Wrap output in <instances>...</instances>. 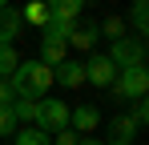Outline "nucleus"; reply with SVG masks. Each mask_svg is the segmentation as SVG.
I'll list each match as a JSON object with an SVG mask.
<instances>
[{"label": "nucleus", "mask_w": 149, "mask_h": 145, "mask_svg": "<svg viewBox=\"0 0 149 145\" xmlns=\"http://www.w3.org/2000/svg\"><path fill=\"white\" fill-rule=\"evenodd\" d=\"M8 85H12L16 101H45L56 81H52L49 65H40V61H20V69L8 77Z\"/></svg>", "instance_id": "nucleus-1"}, {"label": "nucleus", "mask_w": 149, "mask_h": 145, "mask_svg": "<svg viewBox=\"0 0 149 145\" xmlns=\"http://www.w3.org/2000/svg\"><path fill=\"white\" fill-rule=\"evenodd\" d=\"M129 117L137 121V129H141V125H145V129H149V97H141V101H137V105L129 109Z\"/></svg>", "instance_id": "nucleus-19"}, {"label": "nucleus", "mask_w": 149, "mask_h": 145, "mask_svg": "<svg viewBox=\"0 0 149 145\" xmlns=\"http://www.w3.org/2000/svg\"><path fill=\"white\" fill-rule=\"evenodd\" d=\"M145 52L149 48L137 40V36H121V40H113V48L105 52L109 61H113V69H137V65H145Z\"/></svg>", "instance_id": "nucleus-4"}, {"label": "nucleus", "mask_w": 149, "mask_h": 145, "mask_svg": "<svg viewBox=\"0 0 149 145\" xmlns=\"http://www.w3.org/2000/svg\"><path fill=\"white\" fill-rule=\"evenodd\" d=\"M16 69H20V52H16L12 45H0V77L8 81Z\"/></svg>", "instance_id": "nucleus-13"}, {"label": "nucleus", "mask_w": 149, "mask_h": 145, "mask_svg": "<svg viewBox=\"0 0 149 145\" xmlns=\"http://www.w3.org/2000/svg\"><path fill=\"white\" fill-rule=\"evenodd\" d=\"M141 45H149V32H145V40H141Z\"/></svg>", "instance_id": "nucleus-23"}, {"label": "nucleus", "mask_w": 149, "mask_h": 145, "mask_svg": "<svg viewBox=\"0 0 149 145\" xmlns=\"http://www.w3.org/2000/svg\"><path fill=\"white\" fill-rule=\"evenodd\" d=\"M109 97L121 105V101H141V97H149V65H137V69H125L117 72V81H113V89H109Z\"/></svg>", "instance_id": "nucleus-2"}, {"label": "nucleus", "mask_w": 149, "mask_h": 145, "mask_svg": "<svg viewBox=\"0 0 149 145\" xmlns=\"http://www.w3.org/2000/svg\"><path fill=\"white\" fill-rule=\"evenodd\" d=\"M20 28H24V24H20V8H12V4L0 0V45H12Z\"/></svg>", "instance_id": "nucleus-11"}, {"label": "nucleus", "mask_w": 149, "mask_h": 145, "mask_svg": "<svg viewBox=\"0 0 149 145\" xmlns=\"http://www.w3.org/2000/svg\"><path fill=\"white\" fill-rule=\"evenodd\" d=\"M97 28H101V36H109V40H121V36H125V20H121V16H105Z\"/></svg>", "instance_id": "nucleus-17"}, {"label": "nucleus", "mask_w": 149, "mask_h": 145, "mask_svg": "<svg viewBox=\"0 0 149 145\" xmlns=\"http://www.w3.org/2000/svg\"><path fill=\"white\" fill-rule=\"evenodd\" d=\"M101 40V28L97 24H73V32H69V52H93Z\"/></svg>", "instance_id": "nucleus-8"}, {"label": "nucleus", "mask_w": 149, "mask_h": 145, "mask_svg": "<svg viewBox=\"0 0 149 145\" xmlns=\"http://www.w3.org/2000/svg\"><path fill=\"white\" fill-rule=\"evenodd\" d=\"M133 137H137V121L129 117V113L109 117V125H105V145H133Z\"/></svg>", "instance_id": "nucleus-6"}, {"label": "nucleus", "mask_w": 149, "mask_h": 145, "mask_svg": "<svg viewBox=\"0 0 149 145\" xmlns=\"http://www.w3.org/2000/svg\"><path fill=\"white\" fill-rule=\"evenodd\" d=\"M36 105H40V101H12V117H16V125H20V129L36 121Z\"/></svg>", "instance_id": "nucleus-14"}, {"label": "nucleus", "mask_w": 149, "mask_h": 145, "mask_svg": "<svg viewBox=\"0 0 149 145\" xmlns=\"http://www.w3.org/2000/svg\"><path fill=\"white\" fill-rule=\"evenodd\" d=\"M52 145H81V137H77L73 129H65V133H56V137H52Z\"/></svg>", "instance_id": "nucleus-20"}, {"label": "nucleus", "mask_w": 149, "mask_h": 145, "mask_svg": "<svg viewBox=\"0 0 149 145\" xmlns=\"http://www.w3.org/2000/svg\"><path fill=\"white\" fill-rule=\"evenodd\" d=\"M81 145H105V141H97V137H81Z\"/></svg>", "instance_id": "nucleus-22"}, {"label": "nucleus", "mask_w": 149, "mask_h": 145, "mask_svg": "<svg viewBox=\"0 0 149 145\" xmlns=\"http://www.w3.org/2000/svg\"><path fill=\"white\" fill-rule=\"evenodd\" d=\"M32 129H40V133H49V137L65 133V129H69V105H65L61 97H45V101L36 105V121H32Z\"/></svg>", "instance_id": "nucleus-3"}, {"label": "nucleus", "mask_w": 149, "mask_h": 145, "mask_svg": "<svg viewBox=\"0 0 149 145\" xmlns=\"http://www.w3.org/2000/svg\"><path fill=\"white\" fill-rule=\"evenodd\" d=\"M20 24H32V28H45L49 24V0H32L20 8Z\"/></svg>", "instance_id": "nucleus-12"}, {"label": "nucleus", "mask_w": 149, "mask_h": 145, "mask_svg": "<svg viewBox=\"0 0 149 145\" xmlns=\"http://www.w3.org/2000/svg\"><path fill=\"white\" fill-rule=\"evenodd\" d=\"M85 81L97 85V89H113V81H117L113 61H109L105 52H89V56H85Z\"/></svg>", "instance_id": "nucleus-5"}, {"label": "nucleus", "mask_w": 149, "mask_h": 145, "mask_svg": "<svg viewBox=\"0 0 149 145\" xmlns=\"http://www.w3.org/2000/svg\"><path fill=\"white\" fill-rule=\"evenodd\" d=\"M81 12H85V4H81V0H49V20H52V24L73 28Z\"/></svg>", "instance_id": "nucleus-10"}, {"label": "nucleus", "mask_w": 149, "mask_h": 145, "mask_svg": "<svg viewBox=\"0 0 149 145\" xmlns=\"http://www.w3.org/2000/svg\"><path fill=\"white\" fill-rule=\"evenodd\" d=\"M12 101H16V93H12V85H8V81L0 77V105H12Z\"/></svg>", "instance_id": "nucleus-21"}, {"label": "nucleus", "mask_w": 149, "mask_h": 145, "mask_svg": "<svg viewBox=\"0 0 149 145\" xmlns=\"http://www.w3.org/2000/svg\"><path fill=\"white\" fill-rule=\"evenodd\" d=\"M12 141H16V145H52V137L40 133V129H32V125H24V129H16Z\"/></svg>", "instance_id": "nucleus-16"}, {"label": "nucleus", "mask_w": 149, "mask_h": 145, "mask_svg": "<svg viewBox=\"0 0 149 145\" xmlns=\"http://www.w3.org/2000/svg\"><path fill=\"white\" fill-rule=\"evenodd\" d=\"M129 24H133V28H137L141 36L149 32V0H137V4L129 8Z\"/></svg>", "instance_id": "nucleus-15"}, {"label": "nucleus", "mask_w": 149, "mask_h": 145, "mask_svg": "<svg viewBox=\"0 0 149 145\" xmlns=\"http://www.w3.org/2000/svg\"><path fill=\"white\" fill-rule=\"evenodd\" d=\"M52 81H56L61 89H81V85H85V61H73V56H69L65 65L52 69Z\"/></svg>", "instance_id": "nucleus-9"}, {"label": "nucleus", "mask_w": 149, "mask_h": 145, "mask_svg": "<svg viewBox=\"0 0 149 145\" xmlns=\"http://www.w3.org/2000/svg\"><path fill=\"white\" fill-rule=\"evenodd\" d=\"M16 117H12V105H0V137H16Z\"/></svg>", "instance_id": "nucleus-18"}, {"label": "nucleus", "mask_w": 149, "mask_h": 145, "mask_svg": "<svg viewBox=\"0 0 149 145\" xmlns=\"http://www.w3.org/2000/svg\"><path fill=\"white\" fill-rule=\"evenodd\" d=\"M97 125H101L97 105H77V109H69V129H73L77 137H89Z\"/></svg>", "instance_id": "nucleus-7"}]
</instances>
